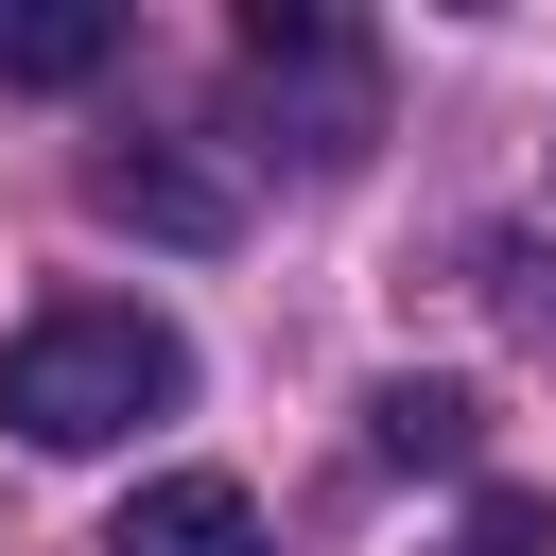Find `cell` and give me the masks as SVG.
Wrapping results in <instances>:
<instances>
[{
    "mask_svg": "<svg viewBox=\"0 0 556 556\" xmlns=\"http://www.w3.org/2000/svg\"><path fill=\"white\" fill-rule=\"evenodd\" d=\"M174 400H191V330L139 313V295H52V313L0 348V417H17L35 452H104V434H139V417H174Z\"/></svg>",
    "mask_w": 556,
    "mask_h": 556,
    "instance_id": "6da1fadb",
    "label": "cell"
},
{
    "mask_svg": "<svg viewBox=\"0 0 556 556\" xmlns=\"http://www.w3.org/2000/svg\"><path fill=\"white\" fill-rule=\"evenodd\" d=\"M104 556H278V539H261V504H243L226 469H156V486L104 521Z\"/></svg>",
    "mask_w": 556,
    "mask_h": 556,
    "instance_id": "7a4b0ae2",
    "label": "cell"
},
{
    "mask_svg": "<svg viewBox=\"0 0 556 556\" xmlns=\"http://www.w3.org/2000/svg\"><path fill=\"white\" fill-rule=\"evenodd\" d=\"M365 452H382V469H469V452H486V400H469V382H382V400H365Z\"/></svg>",
    "mask_w": 556,
    "mask_h": 556,
    "instance_id": "5b68a950",
    "label": "cell"
},
{
    "mask_svg": "<svg viewBox=\"0 0 556 556\" xmlns=\"http://www.w3.org/2000/svg\"><path fill=\"white\" fill-rule=\"evenodd\" d=\"M87 191H104L122 226H156V243H226V226H243V208H226V174H191V156H156V139H139V156H104Z\"/></svg>",
    "mask_w": 556,
    "mask_h": 556,
    "instance_id": "3957f363",
    "label": "cell"
},
{
    "mask_svg": "<svg viewBox=\"0 0 556 556\" xmlns=\"http://www.w3.org/2000/svg\"><path fill=\"white\" fill-rule=\"evenodd\" d=\"M486 295L521 313V348H556V243H486Z\"/></svg>",
    "mask_w": 556,
    "mask_h": 556,
    "instance_id": "8992f818",
    "label": "cell"
},
{
    "mask_svg": "<svg viewBox=\"0 0 556 556\" xmlns=\"http://www.w3.org/2000/svg\"><path fill=\"white\" fill-rule=\"evenodd\" d=\"M452 556H556V504H539V486H486V504H469V539H452Z\"/></svg>",
    "mask_w": 556,
    "mask_h": 556,
    "instance_id": "52a82bcc",
    "label": "cell"
},
{
    "mask_svg": "<svg viewBox=\"0 0 556 556\" xmlns=\"http://www.w3.org/2000/svg\"><path fill=\"white\" fill-rule=\"evenodd\" d=\"M122 52V0H0V87H87Z\"/></svg>",
    "mask_w": 556,
    "mask_h": 556,
    "instance_id": "277c9868",
    "label": "cell"
}]
</instances>
